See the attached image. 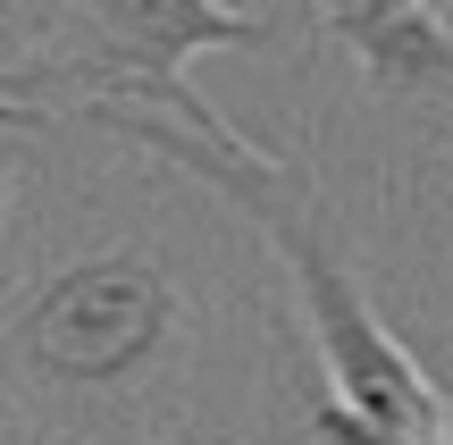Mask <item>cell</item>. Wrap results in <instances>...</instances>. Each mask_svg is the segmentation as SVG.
Here are the masks:
<instances>
[{"label": "cell", "mask_w": 453, "mask_h": 445, "mask_svg": "<svg viewBox=\"0 0 453 445\" xmlns=\"http://www.w3.org/2000/svg\"><path fill=\"white\" fill-rule=\"evenodd\" d=\"M76 127H101L118 143L168 160L177 177L211 185L235 219H252L260 244L286 261L294 278V303H303V336L327 370V395L361 420V429L395 437V445H453V403L445 387L420 370V353L378 319V303L361 295V269H353V244H344L336 211H327L319 177L286 151H260L243 127L226 134H194L160 110H127V101H76Z\"/></svg>", "instance_id": "obj_1"}, {"label": "cell", "mask_w": 453, "mask_h": 445, "mask_svg": "<svg viewBox=\"0 0 453 445\" xmlns=\"http://www.w3.org/2000/svg\"><path fill=\"white\" fill-rule=\"evenodd\" d=\"M177 353H185V286L143 244L76 252L42 286H26V303L9 311V370L34 395L67 403L143 395Z\"/></svg>", "instance_id": "obj_2"}, {"label": "cell", "mask_w": 453, "mask_h": 445, "mask_svg": "<svg viewBox=\"0 0 453 445\" xmlns=\"http://www.w3.org/2000/svg\"><path fill=\"white\" fill-rule=\"evenodd\" d=\"M311 34H327L336 50H353V67L370 76V93L445 101L453 110V17L403 9V0H353V9H319Z\"/></svg>", "instance_id": "obj_3"}, {"label": "cell", "mask_w": 453, "mask_h": 445, "mask_svg": "<svg viewBox=\"0 0 453 445\" xmlns=\"http://www.w3.org/2000/svg\"><path fill=\"white\" fill-rule=\"evenodd\" d=\"M84 101L76 59L67 50H34V59H0V134H34L42 118H67Z\"/></svg>", "instance_id": "obj_4"}, {"label": "cell", "mask_w": 453, "mask_h": 445, "mask_svg": "<svg viewBox=\"0 0 453 445\" xmlns=\"http://www.w3.org/2000/svg\"><path fill=\"white\" fill-rule=\"evenodd\" d=\"M286 445H395V437H378V429H361L353 412H344L336 395H311L303 403V420H294V437Z\"/></svg>", "instance_id": "obj_5"}, {"label": "cell", "mask_w": 453, "mask_h": 445, "mask_svg": "<svg viewBox=\"0 0 453 445\" xmlns=\"http://www.w3.org/2000/svg\"><path fill=\"white\" fill-rule=\"evenodd\" d=\"M0 219H9V168H0Z\"/></svg>", "instance_id": "obj_6"}]
</instances>
